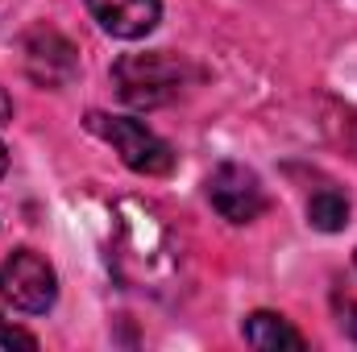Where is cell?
<instances>
[{
    "instance_id": "cell-11",
    "label": "cell",
    "mask_w": 357,
    "mask_h": 352,
    "mask_svg": "<svg viewBox=\"0 0 357 352\" xmlns=\"http://www.w3.org/2000/svg\"><path fill=\"white\" fill-rule=\"evenodd\" d=\"M8 116H13V99H8V95H4V88H0V125H4V120H8Z\"/></svg>"
},
{
    "instance_id": "cell-7",
    "label": "cell",
    "mask_w": 357,
    "mask_h": 352,
    "mask_svg": "<svg viewBox=\"0 0 357 352\" xmlns=\"http://www.w3.org/2000/svg\"><path fill=\"white\" fill-rule=\"evenodd\" d=\"M84 4L100 21L104 33L125 38V42L146 38L158 25V17H162V0H84Z\"/></svg>"
},
{
    "instance_id": "cell-8",
    "label": "cell",
    "mask_w": 357,
    "mask_h": 352,
    "mask_svg": "<svg viewBox=\"0 0 357 352\" xmlns=\"http://www.w3.org/2000/svg\"><path fill=\"white\" fill-rule=\"evenodd\" d=\"M245 344L262 352H303L307 340L291 328V319L274 315V311H254L245 315Z\"/></svg>"
},
{
    "instance_id": "cell-5",
    "label": "cell",
    "mask_w": 357,
    "mask_h": 352,
    "mask_svg": "<svg viewBox=\"0 0 357 352\" xmlns=\"http://www.w3.org/2000/svg\"><path fill=\"white\" fill-rule=\"evenodd\" d=\"M21 54H25V75L38 88L63 91V88H71L75 75H79V50L54 25H33L21 38Z\"/></svg>"
},
{
    "instance_id": "cell-2",
    "label": "cell",
    "mask_w": 357,
    "mask_h": 352,
    "mask_svg": "<svg viewBox=\"0 0 357 352\" xmlns=\"http://www.w3.org/2000/svg\"><path fill=\"white\" fill-rule=\"evenodd\" d=\"M191 63L175 50H142V54H121L112 63V88L129 108H167L191 83Z\"/></svg>"
},
{
    "instance_id": "cell-6",
    "label": "cell",
    "mask_w": 357,
    "mask_h": 352,
    "mask_svg": "<svg viewBox=\"0 0 357 352\" xmlns=\"http://www.w3.org/2000/svg\"><path fill=\"white\" fill-rule=\"evenodd\" d=\"M208 203L216 207L220 220L229 224H254L266 211V191L262 178L241 162H220L208 175Z\"/></svg>"
},
{
    "instance_id": "cell-1",
    "label": "cell",
    "mask_w": 357,
    "mask_h": 352,
    "mask_svg": "<svg viewBox=\"0 0 357 352\" xmlns=\"http://www.w3.org/2000/svg\"><path fill=\"white\" fill-rule=\"evenodd\" d=\"M116 220H121V237H116V249H112L116 273L137 290H154L158 282H167L178 269L167 224L146 203H121Z\"/></svg>"
},
{
    "instance_id": "cell-12",
    "label": "cell",
    "mask_w": 357,
    "mask_h": 352,
    "mask_svg": "<svg viewBox=\"0 0 357 352\" xmlns=\"http://www.w3.org/2000/svg\"><path fill=\"white\" fill-rule=\"evenodd\" d=\"M4 170H8V154H4V141H0V178H4Z\"/></svg>"
},
{
    "instance_id": "cell-4",
    "label": "cell",
    "mask_w": 357,
    "mask_h": 352,
    "mask_svg": "<svg viewBox=\"0 0 357 352\" xmlns=\"http://www.w3.org/2000/svg\"><path fill=\"white\" fill-rule=\"evenodd\" d=\"M0 298L13 307V311H25V315H46L59 298V278H54V265L46 262L42 253L33 249H13L4 262H0Z\"/></svg>"
},
{
    "instance_id": "cell-13",
    "label": "cell",
    "mask_w": 357,
    "mask_h": 352,
    "mask_svg": "<svg viewBox=\"0 0 357 352\" xmlns=\"http://www.w3.org/2000/svg\"><path fill=\"white\" fill-rule=\"evenodd\" d=\"M354 265H357V253H354Z\"/></svg>"
},
{
    "instance_id": "cell-3",
    "label": "cell",
    "mask_w": 357,
    "mask_h": 352,
    "mask_svg": "<svg viewBox=\"0 0 357 352\" xmlns=\"http://www.w3.org/2000/svg\"><path fill=\"white\" fill-rule=\"evenodd\" d=\"M84 125L100 141H108L121 154V162L129 170H137V175H146V178H158V175L175 170V150L150 125H142L133 116H108V112H88Z\"/></svg>"
},
{
    "instance_id": "cell-10",
    "label": "cell",
    "mask_w": 357,
    "mask_h": 352,
    "mask_svg": "<svg viewBox=\"0 0 357 352\" xmlns=\"http://www.w3.org/2000/svg\"><path fill=\"white\" fill-rule=\"evenodd\" d=\"M0 349H38V336L8 323V319H0Z\"/></svg>"
},
{
    "instance_id": "cell-9",
    "label": "cell",
    "mask_w": 357,
    "mask_h": 352,
    "mask_svg": "<svg viewBox=\"0 0 357 352\" xmlns=\"http://www.w3.org/2000/svg\"><path fill=\"white\" fill-rule=\"evenodd\" d=\"M307 224L316 232H341L349 224V199L337 191V186H320L312 199H307Z\"/></svg>"
}]
</instances>
